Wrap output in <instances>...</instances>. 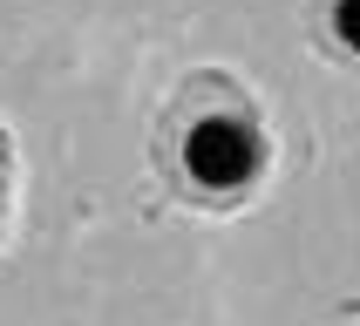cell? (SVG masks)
Masks as SVG:
<instances>
[{
  "label": "cell",
  "instance_id": "3",
  "mask_svg": "<svg viewBox=\"0 0 360 326\" xmlns=\"http://www.w3.org/2000/svg\"><path fill=\"white\" fill-rule=\"evenodd\" d=\"M14 197H20V150H14V136L0 129V238L14 231Z\"/></svg>",
  "mask_w": 360,
  "mask_h": 326
},
{
  "label": "cell",
  "instance_id": "1",
  "mask_svg": "<svg viewBox=\"0 0 360 326\" xmlns=\"http://www.w3.org/2000/svg\"><path fill=\"white\" fill-rule=\"evenodd\" d=\"M150 170L170 204L198 218H238L279 170L265 102L224 68H191L150 122Z\"/></svg>",
  "mask_w": 360,
  "mask_h": 326
},
{
  "label": "cell",
  "instance_id": "2",
  "mask_svg": "<svg viewBox=\"0 0 360 326\" xmlns=\"http://www.w3.org/2000/svg\"><path fill=\"white\" fill-rule=\"evenodd\" d=\"M306 34L326 61L360 68V0H306Z\"/></svg>",
  "mask_w": 360,
  "mask_h": 326
}]
</instances>
